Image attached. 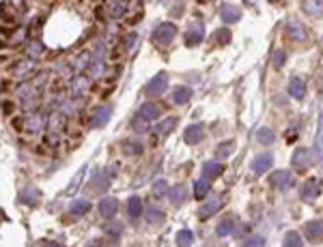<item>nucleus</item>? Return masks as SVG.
<instances>
[{"instance_id": "39", "label": "nucleus", "mask_w": 323, "mask_h": 247, "mask_svg": "<svg viewBox=\"0 0 323 247\" xmlns=\"http://www.w3.org/2000/svg\"><path fill=\"white\" fill-rule=\"evenodd\" d=\"M134 43H136V35H127V41H125V45H127V47H132Z\"/></svg>"}, {"instance_id": "17", "label": "nucleus", "mask_w": 323, "mask_h": 247, "mask_svg": "<svg viewBox=\"0 0 323 247\" xmlns=\"http://www.w3.org/2000/svg\"><path fill=\"white\" fill-rule=\"evenodd\" d=\"M235 228H237L235 217H224V219L220 221V224H218L216 232H218V236H229L231 232H235Z\"/></svg>"}, {"instance_id": "38", "label": "nucleus", "mask_w": 323, "mask_h": 247, "mask_svg": "<svg viewBox=\"0 0 323 247\" xmlns=\"http://www.w3.org/2000/svg\"><path fill=\"white\" fill-rule=\"evenodd\" d=\"M127 150H129V153L140 155V153H142V144H138V142H134V144H127Z\"/></svg>"}, {"instance_id": "3", "label": "nucleus", "mask_w": 323, "mask_h": 247, "mask_svg": "<svg viewBox=\"0 0 323 247\" xmlns=\"http://www.w3.org/2000/svg\"><path fill=\"white\" fill-rule=\"evenodd\" d=\"M168 89V75L166 73H157L155 77L149 79V84L144 86V93L151 95V97H157Z\"/></svg>"}, {"instance_id": "22", "label": "nucleus", "mask_w": 323, "mask_h": 247, "mask_svg": "<svg viewBox=\"0 0 323 247\" xmlns=\"http://www.w3.org/2000/svg\"><path fill=\"white\" fill-rule=\"evenodd\" d=\"M209 191H211V183H209L207 179H198L196 183H194V196L198 198V200H203V198L209 196Z\"/></svg>"}, {"instance_id": "9", "label": "nucleus", "mask_w": 323, "mask_h": 247, "mask_svg": "<svg viewBox=\"0 0 323 247\" xmlns=\"http://www.w3.org/2000/svg\"><path fill=\"white\" fill-rule=\"evenodd\" d=\"M321 194V187H319V183L314 181V179H308L304 183V187H302V200L306 202H310V200H317Z\"/></svg>"}, {"instance_id": "34", "label": "nucleus", "mask_w": 323, "mask_h": 247, "mask_svg": "<svg viewBox=\"0 0 323 247\" xmlns=\"http://www.w3.org/2000/svg\"><path fill=\"white\" fill-rule=\"evenodd\" d=\"M153 191H155V196H164V194H168V183L166 181H155L153 183Z\"/></svg>"}, {"instance_id": "25", "label": "nucleus", "mask_w": 323, "mask_h": 247, "mask_svg": "<svg viewBox=\"0 0 323 247\" xmlns=\"http://www.w3.org/2000/svg\"><path fill=\"white\" fill-rule=\"evenodd\" d=\"M192 243H194V234H192V230H179L177 232V245L179 247H192Z\"/></svg>"}, {"instance_id": "31", "label": "nucleus", "mask_w": 323, "mask_h": 247, "mask_svg": "<svg viewBox=\"0 0 323 247\" xmlns=\"http://www.w3.org/2000/svg\"><path fill=\"white\" fill-rule=\"evenodd\" d=\"M177 125V118H166V121H162L157 127H155V133L157 135H164V133H171Z\"/></svg>"}, {"instance_id": "1", "label": "nucleus", "mask_w": 323, "mask_h": 247, "mask_svg": "<svg viewBox=\"0 0 323 247\" xmlns=\"http://www.w3.org/2000/svg\"><path fill=\"white\" fill-rule=\"evenodd\" d=\"M177 35V26L171 22H164V24H159V26L153 30V41H155L157 45H168L175 39Z\"/></svg>"}, {"instance_id": "41", "label": "nucleus", "mask_w": 323, "mask_h": 247, "mask_svg": "<svg viewBox=\"0 0 323 247\" xmlns=\"http://www.w3.org/2000/svg\"><path fill=\"white\" fill-rule=\"evenodd\" d=\"M88 247H99V245H97V243H91V245H88Z\"/></svg>"}, {"instance_id": "18", "label": "nucleus", "mask_w": 323, "mask_h": 247, "mask_svg": "<svg viewBox=\"0 0 323 247\" xmlns=\"http://www.w3.org/2000/svg\"><path fill=\"white\" fill-rule=\"evenodd\" d=\"M185 194H188V191H185V185H175V187H171L168 189V200H171L175 206H179L183 200H185Z\"/></svg>"}, {"instance_id": "42", "label": "nucleus", "mask_w": 323, "mask_h": 247, "mask_svg": "<svg viewBox=\"0 0 323 247\" xmlns=\"http://www.w3.org/2000/svg\"><path fill=\"white\" fill-rule=\"evenodd\" d=\"M248 3H252V0H248Z\"/></svg>"}, {"instance_id": "28", "label": "nucleus", "mask_w": 323, "mask_h": 247, "mask_svg": "<svg viewBox=\"0 0 323 247\" xmlns=\"http://www.w3.org/2000/svg\"><path fill=\"white\" fill-rule=\"evenodd\" d=\"M147 221L149 224H162V221H164V213H162L157 206H149L147 209Z\"/></svg>"}, {"instance_id": "15", "label": "nucleus", "mask_w": 323, "mask_h": 247, "mask_svg": "<svg viewBox=\"0 0 323 247\" xmlns=\"http://www.w3.org/2000/svg\"><path fill=\"white\" fill-rule=\"evenodd\" d=\"M304 93H306V84L302 82V77L293 75V77L289 79V95H291V97H295V99H302Z\"/></svg>"}, {"instance_id": "24", "label": "nucleus", "mask_w": 323, "mask_h": 247, "mask_svg": "<svg viewBox=\"0 0 323 247\" xmlns=\"http://www.w3.org/2000/svg\"><path fill=\"white\" fill-rule=\"evenodd\" d=\"M110 116H112V110H110V108H99V110H97V114L93 116L91 125H93V127H103V125L110 121Z\"/></svg>"}, {"instance_id": "14", "label": "nucleus", "mask_w": 323, "mask_h": 247, "mask_svg": "<svg viewBox=\"0 0 323 247\" xmlns=\"http://www.w3.org/2000/svg\"><path fill=\"white\" fill-rule=\"evenodd\" d=\"M222 172H224V166H222L220 161H205V163H203V177H205L207 181L220 177Z\"/></svg>"}, {"instance_id": "19", "label": "nucleus", "mask_w": 323, "mask_h": 247, "mask_svg": "<svg viewBox=\"0 0 323 247\" xmlns=\"http://www.w3.org/2000/svg\"><path fill=\"white\" fill-rule=\"evenodd\" d=\"M159 116V106H155V103H144V106L140 108V118L142 121H155V118Z\"/></svg>"}, {"instance_id": "33", "label": "nucleus", "mask_w": 323, "mask_h": 247, "mask_svg": "<svg viewBox=\"0 0 323 247\" xmlns=\"http://www.w3.org/2000/svg\"><path fill=\"white\" fill-rule=\"evenodd\" d=\"M244 247H265V238L258 236V234H254V236L246 238V241H244Z\"/></svg>"}, {"instance_id": "16", "label": "nucleus", "mask_w": 323, "mask_h": 247, "mask_svg": "<svg viewBox=\"0 0 323 247\" xmlns=\"http://www.w3.org/2000/svg\"><path fill=\"white\" fill-rule=\"evenodd\" d=\"M117 209H119V202L115 200V198H103V200L99 202L101 217H112V215L117 213Z\"/></svg>"}, {"instance_id": "2", "label": "nucleus", "mask_w": 323, "mask_h": 247, "mask_svg": "<svg viewBox=\"0 0 323 247\" xmlns=\"http://www.w3.org/2000/svg\"><path fill=\"white\" fill-rule=\"evenodd\" d=\"M203 39H205V24L200 20L190 22L188 30H185V45L194 47V45H198L200 41H203Z\"/></svg>"}, {"instance_id": "35", "label": "nucleus", "mask_w": 323, "mask_h": 247, "mask_svg": "<svg viewBox=\"0 0 323 247\" xmlns=\"http://www.w3.org/2000/svg\"><path fill=\"white\" fill-rule=\"evenodd\" d=\"M216 37H218V41H222V43H229L231 41V33L226 28H222V30H218L216 33Z\"/></svg>"}, {"instance_id": "30", "label": "nucleus", "mask_w": 323, "mask_h": 247, "mask_svg": "<svg viewBox=\"0 0 323 247\" xmlns=\"http://www.w3.org/2000/svg\"><path fill=\"white\" fill-rule=\"evenodd\" d=\"M108 11L112 18H121V15L125 13V5L121 3V0H108Z\"/></svg>"}, {"instance_id": "27", "label": "nucleus", "mask_w": 323, "mask_h": 247, "mask_svg": "<svg viewBox=\"0 0 323 247\" xmlns=\"http://www.w3.org/2000/svg\"><path fill=\"white\" fill-rule=\"evenodd\" d=\"M256 140L261 142V144L267 146V144H272V142H274V131L270 129V127H261V129L256 131Z\"/></svg>"}, {"instance_id": "37", "label": "nucleus", "mask_w": 323, "mask_h": 247, "mask_svg": "<svg viewBox=\"0 0 323 247\" xmlns=\"http://www.w3.org/2000/svg\"><path fill=\"white\" fill-rule=\"evenodd\" d=\"M106 234H110V236H119V234H121V226H119V224H110V226H106Z\"/></svg>"}, {"instance_id": "32", "label": "nucleus", "mask_w": 323, "mask_h": 247, "mask_svg": "<svg viewBox=\"0 0 323 247\" xmlns=\"http://www.w3.org/2000/svg\"><path fill=\"white\" fill-rule=\"evenodd\" d=\"M231 150H233V142H222V144L216 148V155L220 157V159H224V157L231 155Z\"/></svg>"}, {"instance_id": "26", "label": "nucleus", "mask_w": 323, "mask_h": 247, "mask_svg": "<svg viewBox=\"0 0 323 247\" xmlns=\"http://www.w3.org/2000/svg\"><path fill=\"white\" fill-rule=\"evenodd\" d=\"M282 247H304V241H302V236L297 234V232H287L285 234V241H282Z\"/></svg>"}, {"instance_id": "40", "label": "nucleus", "mask_w": 323, "mask_h": 247, "mask_svg": "<svg viewBox=\"0 0 323 247\" xmlns=\"http://www.w3.org/2000/svg\"><path fill=\"white\" fill-rule=\"evenodd\" d=\"M45 247H63V245H59V243H45Z\"/></svg>"}, {"instance_id": "12", "label": "nucleus", "mask_w": 323, "mask_h": 247, "mask_svg": "<svg viewBox=\"0 0 323 247\" xmlns=\"http://www.w3.org/2000/svg\"><path fill=\"white\" fill-rule=\"evenodd\" d=\"M287 35H289V39H293V41H304L306 39V28L297 20H291L287 24Z\"/></svg>"}, {"instance_id": "10", "label": "nucleus", "mask_w": 323, "mask_h": 247, "mask_svg": "<svg viewBox=\"0 0 323 247\" xmlns=\"http://www.w3.org/2000/svg\"><path fill=\"white\" fill-rule=\"evenodd\" d=\"M220 18L226 24H235V22L241 20V11L237 9L235 5H222L220 7Z\"/></svg>"}, {"instance_id": "20", "label": "nucleus", "mask_w": 323, "mask_h": 247, "mask_svg": "<svg viewBox=\"0 0 323 247\" xmlns=\"http://www.w3.org/2000/svg\"><path fill=\"white\" fill-rule=\"evenodd\" d=\"M304 11L312 15V18H321L323 15V0H304Z\"/></svg>"}, {"instance_id": "7", "label": "nucleus", "mask_w": 323, "mask_h": 247, "mask_svg": "<svg viewBox=\"0 0 323 247\" xmlns=\"http://www.w3.org/2000/svg\"><path fill=\"white\" fill-rule=\"evenodd\" d=\"M314 161H323V106L319 112V125H317V135H314Z\"/></svg>"}, {"instance_id": "21", "label": "nucleus", "mask_w": 323, "mask_h": 247, "mask_svg": "<svg viewBox=\"0 0 323 247\" xmlns=\"http://www.w3.org/2000/svg\"><path fill=\"white\" fill-rule=\"evenodd\" d=\"M190 99H192V89H188V86H177V89L173 91V101L179 103V106L188 103Z\"/></svg>"}, {"instance_id": "23", "label": "nucleus", "mask_w": 323, "mask_h": 247, "mask_svg": "<svg viewBox=\"0 0 323 247\" xmlns=\"http://www.w3.org/2000/svg\"><path fill=\"white\" fill-rule=\"evenodd\" d=\"M127 213H129V217L136 219V217H140V213H142V200L138 196H132L127 200Z\"/></svg>"}, {"instance_id": "6", "label": "nucleus", "mask_w": 323, "mask_h": 247, "mask_svg": "<svg viewBox=\"0 0 323 247\" xmlns=\"http://www.w3.org/2000/svg\"><path fill=\"white\" fill-rule=\"evenodd\" d=\"M291 166L295 170H306L310 166V150L308 148H295L293 157H291Z\"/></svg>"}, {"instance_id": "11", "label": "nucleus", "mask_w": 323, "mask_h": 247, "mask_svg": "<svg viewBox=\"0 0 323 247\" xmlns=\"http://www.w3.org/2000/svg\"><path fill=\"white\" fill-rule=\"evenodd\" d=\"M272 161H274V157H272L270 153L258 155L254 161H252V170H254V174H265V172L272 168Z\"/></svg>"}, {"instance_id": "8", "label": "nucleus", "mask_w": 323, "mask_h": 247, "mask_svg": "<svg viewBox=\"0 0 323 247\" xmlns=\"http://www.w3.org/2000/svg\"><path fill=\"white\" fill-rule=\"evenodd\" d=\"M272 185L276 189H280V191H285V189H289L291 185H293V177H291L287 170H278V172L272 174Z\"/></svg>"}, {"instance_id": "29", "label": "nucleus", "mask_w": 323, "mask_h": 247, "mask_svg": "<svg viewBox=\"0 0 323 247\" xmlns=\"http://www.w3.org/2000/svg\"><path fill=\"white\" fill-rule=\"evenodd\" d=\"M88 209H91V202L88 200H76L69 206V211L74 215H84V213H88Z\"/></svg>"}, {"instance_id": "36", "label": "nucleus", "mask_w": 323, "mask_h": 247, "mask_svg": "<svg viewBox=\"0 0 323 247\" xmlns=\"http://www.w3.org/2000/svg\"><path fill=\"white\" fill-rule=\"evenodd\" d=\"M285 58H287V54L282 52V50H278L276 54H274V65H276V67H282V65H285Z\"/></svg>"}, {"instance_id": "4", "label": "nucleus", "mask_w": 323, "mask_h": 247, "mask_svg": "<svg viewBox=\"0 0 323 247\" xmlns=\"http://www.w3.org/2000/svg\"><path fill=\"white\" fill-rule=\"evenodd\" d=\"M222 202H224V198L222 196H211V198H207V200L200 204V209H198V215L203 219H207V217H211V215H216L218 211H220V206H222Z\"/></svg>"}, {"instance_id": "5", "label": "nucleus", "mask_w": 323, "mask_h": 247, "mask_svg": "<svg viewBox=\"0 0 323 247\" xmlns=\"http://www.w3.org/2000/svg\"><path fill=\"white\" fill-rule=\"evenodd\" d=\"M304 234L308 241L317 243V241H323V221L321 219H310L304 224Z\"/></svg>"}, {"instance_id": "13", "label": "nucleus", "mask_w": 323, "mask_h": 247, "mask_svg": "<svg viewBox=\"0 0 323 247\" xmlns=\"http://www.w3.org/2000/svg\"><path fill=\"white\" fill-rule=\"evenodd\" d=\"M200 138H203V125L194 123V125H190V127H185L183 140L188 142V144H196V142H200Z\"/></svg>"}]
</instances>
